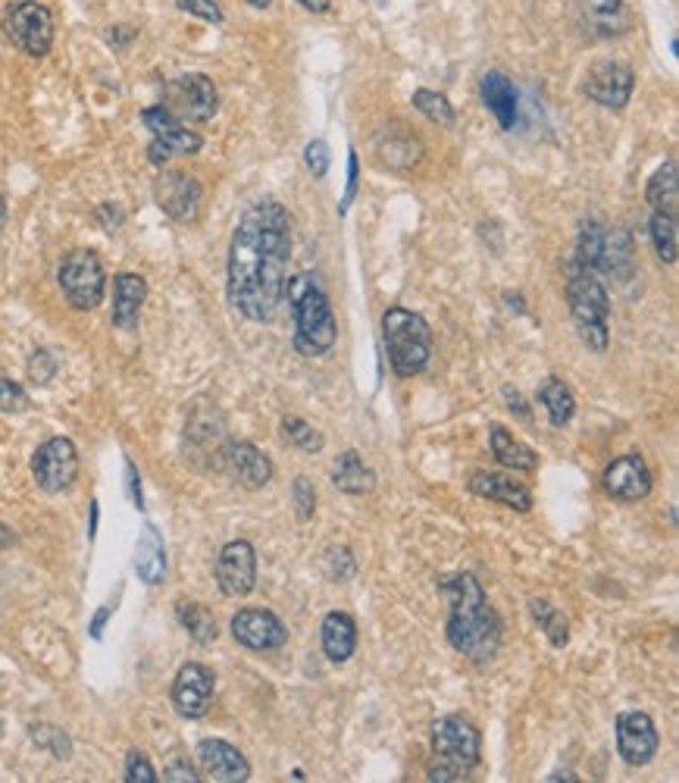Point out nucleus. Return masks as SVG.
<instances>
[{
	"label": "nucleus",
	"mask_w": 679,
	"mask_h": 783,
	"mask_svg": "<svg viewBox=\"0 0 679 783\" xmlns=\"http://www.w3.org/2000/svg\"><path fill=\"white\" fill-rule=\"evenodd\" d=\"M292 260V217L273 198L251 204L232 232L226 257V298L251 323L273 320L285 302Z\"/></svg>",
	"instance_id": "1"
},
{
	"label": "nucleus",
	"mask_w": 679,
	"mask_h": 783,
	"mask_svg": "<svg viewBox=\"0 0 679 783\" xmlns=\"http://www.w3.org/2000/svg\"><path fill=\"white\" fill-rule=\"evenodd\" d=\"M439 589L448 596V627L445 636L454 652L470 658L473 664L495 661L502 649V617L489 605L485 589L473 574H445Z\"/></svg>",
	"instance_id": "2"
},
{
	"label": "nucleus",
	"mask_w": 679,
	"mask_h": 783,
	"mask_svg": "<svg viewBox=\"0 0 679 783\" xmlns=\"http://www.w3.org/2000/svg\"><path fill=\"white\" fill-rule=\"evenodd\" d=\"M285 302H288L292 323H295V348L304 357H326L335 348L338 323H335L332 302H329V292L320 273L304 270V273L288 277Z\"/></svg>",
	"instance_id": "3"
},
{
	"label": "nucleus",
	"mask_w": 679,
	"mask_h": 783,
	"mask_svg": "<svg viewBox=\"0 0 679 783\" xmlns=\"http://www.w3.org/2000/svg\"><path fill=\"white\" fill-rule=\"evenodd\" d=\"M482 761V733L460 714H445L432 724V758L427 761V781H467Z\"/></svg>",
	"instance_id": "4"
},
{
	"label": "nucleus",
	"mask_w": 679,
	"mask_h": 783,
	"mask_svg": "<svg viewBox=\"0 0 679 783\" xmlns=\"http://www.w3.org/2000/svg\"><path fill=\"white\" fill-rule=\"evenodd\" d=\"M564 282H567V304H570V317L577 327L579 339L589 352L604 354L610 342V295L604 289L602 277L589 267H582L577 260H570L564 267Z\"/></svg>",
	"instance_id": "5"
},
{
	"label": "nucleus",
	"mask_w": 679,
	"mask_h": 783,
	"mask_svg": "<svg viewBox=\"0 0 679 783\" xmlns=\"http://www.w3.org/2000/svg\"><path fill=\"white\" fill-rule=\"evenodd\" d=\"M382 342L395 377H420L432 360V327L417 310L388 307L382 314Z\"/></svg>",
	"instance_id": "6"
},
{
	"label": "nucleus",
	"mask_w": 679,
	"mask_h": 783,
	"mask_svg": "<svg viewBox=\"0 0 679 783\" xmlns=\"http://www.w3.org/2000/svg\"><path fill=\"white\" fill-rule=\"evenodd\" d=\"M577 264L607 273V277L629 279L635 270V245L627 229H607L595 220L582 223L577 235Z\"/></svg>",
	"instance_id": "7"
},
{
	"label": "nucleus",
	"mask_w": 679,
	"mask_h": 783,
	"mask_svg": "<svg viewBox=\"0 0 679 783\" xmlns=\"http://www.w3.org/2000/svg\"><path fill=\"white\" fill-rule=\"evenodd\" d=\"M57 285L63 292V298L76 310H95L103 302L107 292V273L98 252L91 248H73L63 254L60 267H57Z\"/></svg>",
	"instance_id": "8"
},
{
	"label": "nucleus",
	"mask_w": 679,
	"mask_h": 783,
	"mask_svg": "<svg viewBox=\"0 0 679 783\" xmlns=\"http://www.w3.org/2000/svg\"><path fill=\"white\" fill-rule=\"evenodd\" d=\"M3 32L28 57H48L57 38L53 10L38 0H13L3 10Z\"/></svg>",
	"instance_id": "9"
},
{
	"label": "nucleus",
	"mask_w": 679,
	"mask_h": 783,
	"mask_svg": "<svg viewBox=\"0 0 679 783\" xmlns=\"http://www.w3.org/2000/svg\"><path fill=\"white\" fill-rule=\"evenodd\" d=\"M141 123L151 132V148H148V160L153 167H166L173 157H192L203 148V138L188 129L178 117H173L163 103L141 110Z\"/></svg>",
	"instance_id": "10"
},
{
	"label": "nucleus",
	"mask_w": 679,
	"mask_h": 783,
	"mask_svg": "<svg viewBox=\"0 0 679 783\" xmlns=\"http://www.w3.org/2000/svg\"><path fill=\"white\" fill-rule=\"evenodd\" d=\"M173 117L182 123H207L217 117L220 110V91L213 85V78L203 73H185V76L173 78L166 85V103H163Z\"/></svg>",
	"instance_id": "11"
},
{
	"label": "nucleus",
	"mask_w": 679,
	"mask_h": 783,
	"mask_svg": "<svg viewBox=\"0 0 679 783\" xmlns=\"http://www.w3.org/2000/svg\"><path fill=\"white\" fill-rule=\"evenodd\" d=\"M32 477L48 496L66 492L78 480V452L73 439L53 436L45 445H38V452L32 457Z\"/></svg>",
	"instance_id": "12"
},
{
	"label": "nucleus",
	"mask_w": 679,
	"mask_h": 783,
	"mask_svg": "<svg viewBox=\"0 0 679 783\" xmlns=\"http://www.w3.org/2000/svg\"><path fill=\"white\" fill-rule=\"evenodd\" d=\"M632 88H635L632 66L624 60H610V57L595 60L585 70V82H582L585 98L604 107V110H624L632 98Z\"/></svg>",
	"instance_id": "13"
},
{
	"label": "nucleus",
	"mask_w": 679,
	"mask_h": 783,
	"mask_svg": "<svg viewBox=\"0 0 679 783\" xmlns=\"http://www.w3.org/2000/svg\"><path fill=\"white\" fill-rule=\"evenodd\" d=\"M232 639L248 652H273L288 643V627L267 608H242L232 617Z\"/></svg>",
	"instance_id": "14"
},
{
	"label": "nucleus",
	"mask_w": 679,
	"mask_h": 783,
	"mask_svg": "<svg viewBox=\"0 0 679 783\" xmlns=\"http://www.w3.org/2000/svg\"><path fill=\"white\" fill-rule=\"evenodd\" d=\"M201 182L185 170H166L153 182V198L160 210L176 223H195L201 210Z\"/></svg>",
	"instance_id": "15"
},
{
	"label": "nucleus",
	"mask_w": 679,
	"mask_h": 783,
	"mask_svg": "<svg viewBox=\"0 0 679 783\" xmlns=\"http://www.w3.org/2000/svg\"><path fill=\"white\" fill-rule=\"evenodd\" d=\"M213 693H217L213 671H210L207 664H201V661H188V664L178 668L170 699H173V708H176L182 718L198 721V718H203V714L210 711V706H213Z\"/></svg>",
	"instance_id": "16"
},
{
	"label": "nucleus",
	"mask_w": 679,
	"mask_h": 783,
	"mask_svg": "<svg viewBox=\"0 0 679 783\" xmlns=\"http://www.w3.org/2000/svg\"><path fill=\"white\" fill-rule=\"evenodd\" d=\"M617 753L629 768H645L652 764L657 749H661V733L654 727L652 714L645 711H624L617 714Z\"/></svg>",
	"instance_id": "17"
},
{
	"label": "nucleus",
	"mask_w": 679,
	"mask_h": 783,
	"mask_svg": "<svg viewBox=\"0 0 679 783\" xmlns=\"http://www.w3.org/2000/svg\"><path fill=\"white\" fill-rule=\"evenodd\" d=\"M217 586L229 599H245L257 586V552L248 539H232L217 558Z\"/></svg>",
	"instance_id": "18"
},
{
	"label": "nucleus",
	"mask_w": 679,
	"mask_h": 783,
	"mask_svg": "<svg viewBox=\"0 0 679 783\" xmlns=\"http://www.w3.org/2000/svg\"><path fill=\"white\" fill-rule=\"evenodd\" d=\"M604 492L614 499V502H642L652 496V470L645 464V457L639 452H629V455L614 457L604 470Z\"/></svg>",
	"instance_id": "19"
},
{
	"label": "nucleus",
	"mask_w": 679,
	"mask_h": 783,
	"mask_svg": "<svg viewBox=\"0 0 679 783\" xmlns=\"http://www.w3.org/2000/svg\"><path fill=\"white\" fill-rule=\"evenodd\" d=\"M577 20L582 32L598 41H614L632 32L627 0H577Z\"/></svg>",
	"instance_id": "20"
},
{
	"label": "nucleus",
	"mask_w": 679,
	"mask_h": 783,
	"mask_svg": "<svg viewBox=\"0 0 679 783\" xmlns=\"http://www.w3.org/2000/svg\"><path fill=\"white\" fill-rule=\"evenodd\" d=\"M220 464L226 467L229 474L235 477V480L242 482L245 489H263L267 482L273 480V474H276V467H273V461L263 455L254 442H223V449H220Z\"/></svg>",
	"instance_id": "21"
},
{
	"label": "nucleus",
	"mask_w": 679,
	"mask_h": 783,
	"mask_svg": "<svg viewBox=\"0 0 679 783\" xmlns=\"http://www.w3.org/2000/svg\"><path fill=\"white\" fill-rule=\"evenodd\" d=\"M198 764L207 781L217 783H245L251 778V761L242 756L226 739H201L198 743Z\"/></svg>",
	"instance_id": "22"
},
{
	"label": "nucleus",
	"mask_w": 679,
	"mask_h": 783,
	"mask_svg": "<svg viewBox=\"0 0 679 783\" xmlns=\"http://www.w3.org/2000/svg\"><path fill=\"white\" fill-rule=\"evenodd\" d=\"M470 492L479 499L498 502L504 507H514L520 514L532 511V492L520 480L507 477V474H495V470H477L470 477Z\"/></svg>",
	"instance_id": "23"
},
{
	"label": "nucleus",
	"mask_w": 679,
	"mask_h": 783,
	"mask_svg": "<svg viewBox=\"0 0 679 783\" xmlns=\"http://www.w3.org/2000/svg\"><path fill=\"white\" fill-rule=\"evenodd\" d=\"M148 302V282L141 273H116L113 279V327L135 329L141 320V307Z\"/></svg>",
	"instance_id": "24"
},
{
	"label": "nucleus",
	"mask_w": 679,
	"mask_h": 783,
	"mask_svg": "<svg viewBox=\"0 0 679 783\" xmlns=\"http://www.w3.org/2000/svg\"><path fill=\"white\" fill-rule=\"evenodd\" d=\"M479 95H482V103L489 107V113L498 120V126L504 132L517 126V88L514 82L504 76L502 70H489L482 82H479Z\"/></svg>",
	"instance_id": "25"
},
{
	"label": "nucleus",
	"mask_w": 679,
	"mask_h": 783,
	"mask_svg": "<svg viewBox=\"0 0 679 783\" xmlns=\"http://www.w3.org/2000/svg\"><path fill=\"white\" fill-rule=\"evenodd\" d=\"M323 652L332 664H345L357 652V621L348 611H329L323 617Z\"/></svg>",
	"instance_id": "26"
},
{
	"label": "nucleus",
	"mask_w": 679,
	"mask_h": 783,
	"mask_svg": "<svg viewBox=\"0 0 679 783\" xmlns=\"http://www.w3.org/2000/svg\"><path fill=\"white\" fill-rule=\"evenodd\" d=\"M332 486L345 496H367L376 489V470L354 449H348L332 464Z\"/></svg>",
	"instance_id": "27"
},
{
	"label": "nucleus",
	"mask_w": 679,
	"mask_h": 783,
	"mask_svg": "<svg viewBox=\"0 0 679 783\" xmlns=\"http://www.w3.org/2000/svg\"><path fill=\"white\" fill-rule=\"evenodd\" d=\"M489 442H492V455L495 461L514 470V474H532L539 467V455L529 449L527 442H520L510 430H504L502 424H492L489 430Z\"/></svg>",
	"instance_id": "28"
},
{
	"label": "nucleus",
	"mask_w": 679,
	"mask_h": 783,
	"mask_svg": "<svg viewBox=\"0 0 679 783\" xmlns=\"http://www.w3.org/2000/svg\"><path fill=\"white\" fill-rule=\"evenodd\" d=\"M135 571L138 577L157 586L166 577V552H163V536L157 533L153 524H145V530L138 536V546H135Z\"/></svg>",
	"instance_id": "29"
},
{
	"label": "nucleus",
	"mask_w": 679,
	"mask_h": 783,
	"mask_svg": "<svg viewBox=\"0 0 679 783\" xmlns=\"http://www.w3.org/2000/svg\"><path fill=\"white\" fill-rule=\"evenodd\" d=\"M645 201L652 210L661 213H674L679 210V167L677 160H667L664 167H657V173L649 179V188H645Z\"/></svg>",
	"instance_id": "30"
},
{
	"label": "nucleus",
	"mask_w": 679,
	"mask_h": 783,
	"mask_svg": "<svg viewBox=\"0 0 679 783\" xmlns=\"http://www.w3.org/2000/svg\"><path fill=\"white\" fill-rule=\"evenodd\" d=\"M539 402H542V407L548 411V420H552L554 430H564V427L573 420V414H577L573 389H570L564 379L557 377H548L542 382V389H539Z\"/></svg>",
	"instance_id": "31"
},
{
	"label": "nucleus",
	"mask_w": 679,
	"mask_h": 783,
	"mask_svg": "<svg viewBox=\"0 0 679 783\" xmlns=\"http://www.w3.org/2000/svg\"><path fill=\"white\" fill-rule=\"evenodd\" d=\"M176 617L178 624L185 627V633L201 643V646H210L217 636H220V627H217V617L210 608H203L201 602H192V599H182L176 605Z\"/></svg>",
	"instance_id": "32"
},
{
	"label": "nucleus",
	"mask_w": 679,
	"mask_h": 783,
	"mask_svg": "<svg viewBox=\"0 0 679 783\" xmlns=\"http://www.w3.org/2000/svg\"><path fill=\"white\" fill-rule=\"evenodd\" d=\"M649 235H652L654 254L661 264H677L679 257V227L674 213H661L652 210V220H649Z\"/></svg>",
	"instance_id": "33"
},
{
	"label": "nucleus",
	"mask_w": 679,
	"mask_h": 783,
	"mask_svg": "<svg viewBox=\"0 0 679 783\" xmlns=\"http://www.w3.org/2000/svg\"><path fill=\"white\" fill-rule=\"evenodd\" d=\"M529 611H532L535 624L548 636V643H552L554 649H564L570 643V621L548 599H529Z\"/></svg>",
	"instance_id": "34"
},
{
	"label": "nucleus",
	"mask_w": 679,
	"mask_h": 783,
	"mask_svg": "<svg viewBox=\"0 0 679 783\" xmlns=\"http://www.w3.org/2000/svg\"><path fill=\"white\" fill-rule=\"evenodd\" d=\"M282 436L288 439V445H295L304 455H320L323 445H326V436L317 427H310L304 417H295V414L282 417Z\"/></svg>",
	"instance_id": "35"
},
{
	"label": "nucleus",
	"mask_w": 679,
	"mask_h": 783,
	"mask_svg": "<svg viewBox=\"0 0 679 783\" xmlns=\"http://www.w3.org/2000/svg\"><path fill=\"white\" fill-rule=\"evenodd\" d=\"M410 103L427 117L429 123H435V126L452 129L454 123H457V110L452 107V101H448L445 95L432 91V88H417Z\"/></svg>",
	"instance_id": "36"
},
{
	"label": "nucleus",
	"mask_w": 679,
	"mask_h": 783,
	"mask_svg": "<svg viewBox=\"0 0 679 783\" xmlns=\"http://www.w3.org/2000/svg\"><path fill=\"white\" fill-rule=\"evenodd\" d=\"M32 739H35V746L38 749H45V753H51L57 758H70L73 753V743H70V736L60 731V727H53V724H32Z\"/></svg>",
	"instance_id": "37"
},
{
	"label": "nucleus",
	"mask_w": 679,
	"mask_h": 783,
	"mask_svg": "<svg viewBox=\"0 0 679 783\" xmlns=\"http://www.w3.org/2000/svg\"><path fill=\"white\" fill-rule=\"evenodd\" d=\"M323 567H326L329 580H351L357 574V561L348 549H329L323 558Z\"/></svg>",
	"instance_id": "38"
},
{
	"label": "nucleus",
	"mask_w": 679,
	"mask_h": 783,
	"mask_svg": "<svg viewBox=\"0 0 679 783\" xmlns=\"http://www.w3.org/2000/svg\"><path fill=\"white\" fill-rule=\"evenodd\" d=\"M176 7L182 13L195 16V20H203L210 26H223V7L217 0H176Z\"/></svg>",
	"instance_id": "39"
},
{
	"label": "nucleus",
	"mask_w": 679,
	"mask_h": 783,
	"mask_svg": "<svg viewBox=\"0 0 679 783\" xmlns=\"http://www.w3.org/2000/svg\"><path fill=\"white\" fill-rule=\"evenodd\" d=\"M292 499H295L298 517L310 521L313 511H317V489H313V482L307 480V477H295V482H292Z\"/></svg>",
	"instance_id": "40"
},
{
	"label": "nucleus",
	"mask_w": 679,
	"mask_h": 783,
	"mask_svg": "<svg viewBox=\"0 0 679 783\" xmlns=\"http://www.w3.org/2000/svg\"><path fill=\"white\" fill-rule=\"evenodd\" d=\"M28 407V395L26 389L13 379L0 377V411L3 414H20Z\"/></svg>",
	"instance_id": "41"
},
{
	"label": "nucleus",
	"mask_w": 679,
	"mask_h": 783,
	"mask_svg": "<svg viewBox=\"0 0 679 783\" xmlns=\"http://www.w3.org/2000/svg\"><path fill=\"white\" fill-rule=\"evenodd\" d=\"M160 781L153 764L148 761V756L141 749H128L126 756V783H153Z\"/></svg>",
	"instance_id": "42"
},
{
	"label": "nucleus",
	"mask_w": 679,
	"mask_h": 783,
	"mask_svg": "<svg viewBox=\"0 0 679 783\" xmlns=\"http://www.w3.org/2000/svg\"><path fill=\"white\" fill-rule=\"evenodd\" d=\"M304 163H307V170L313 173V179L326 176L332 154H329V145L323 138H317V142H310V145L304 148Z\"/></svg>",
	"instance_id": "43"
},
{
	"label": "nucleus",
	"mask_w": 679,
	"mask_h": 783,
	"mask_svg": "<svg viewBox=\"0 0 679 783\" xmlns=\"http://www.w3.org/2000/svg\"><path fill=\"white\" fill-rule=\"evenodd\" d=\"M28 377L38 386H45V382H51V377H57V360L48 348H38L28 357Z\"/></svg>",
	"instance_id": "44"
},
{
	"label": "nucleus",
	"mask_w": 679,
	"mask_h": 783,
	"mask_svg": "<svg viewBox=\"0 0 679 783\" xmlns=\"http://www.w3.org/2000/svg\"><path fill=\"white\" fill-rule=\"evenodd\" d=\"M357 185H360V163H357V154H348V188H345V198L338 204V213L345 217L351 210L354 198H357Z\"/></svg>",
	"instance_id": "45"
},
{
	"label": "nucleus",
	"mask_w": 679,
	"mask_h": 783,
	"mask_svg": "<svg viewBox=\"0 0 679 783\" xmlns=\"http://www.w3.org/2000/svg\"><path fill=\"white\" fill-rule=\"evenodd\" d=\"M160 781H166V783H198L201 778H198V771L188 764V761H170L166 768H163V778Z\"/></svg>",
	"instance_id": "46"
},
{
	"label": "nucleus",
	"mask_w": 679,
	"mask_h": 783,
	"mask_svg": "<svg viewBox=\"0 0 679 783\" xmlns=\"http://www.w3.org/2000/svg\"><path fill=\"white\" fill-rule=\"evenodd\" d=\"M126 470H128V489H132V502H135V507L141 511V507H145V502H141V480H138V470H135L132 461L126 464Z\"/></svg>",
	"instance_id": "47"
},
{
	"label": "nucleus",
	"mask_w": 679,
	"mask_h": 783,
	"mask_svg": "<svg viewBox=\"0 0 679 783\" xmlns=\"http://www.w3.org/2000/svg\"><path fill=\"white\" fill-rule=\"evenodd\" d=\"M504 395H507V407L517 414V417H523V420H529V407L523 405V395L517 392V389H504Z\"/></svg>",
	"instance_id": "48"
},
{
	"label": "nucleus",
	"mask_w": 679,
	"mask_h": 783,
	"mask_svg": "<svg viewBox=\"0 0 679 783\" xmlns=\"http://www.w3.org/2000/svg\"><path fill=\"white\" fill-rule=\"evenodd\" d=\"M110 614H113V605L101 608V611L95 614V621H91V636H95V639H101L103 636V624H107V617H110Z\"/></svg>",
	"instance_id": "49"
},
{
	"label": "nucleus",
	"mask_w": 679,
	"mask_h": 783,
	"mask_svg": "<svg viewBox=\"0 0 679 783\" xmlns=\"http://www.w3.org/2000/svg\"><path fill=\"white\" fill-rule=\"evenodd\" d=\"M298 3L310 13H329V7H332V0H298Z\"/></svg>",
	"instance_id": "50"
},
{
	"label": "nucleus",
	"mask_w": 679,
	"mask_h": 783,
	"mask_svg": "<svg viewBox=\"0 0 679 783\" xmlns=\"http://www.w3.org/2000/svg\"><path fill=\"white\" fill-rule=\"evenodd\" d=\"M545 781H579V778L573 771H554V774H548Z\"/></svg>",
	"instance_id": "51"
},
{
	"label": "nucleus",
	"mask_w": 679,
	"mask_h": 783,
	"mask_svg": "<svg viewBox=\"0 0 679 783\" xmlns=\"http://www.w3.org/2000/svg\"><path fill=\"white\" fill-rule=\"evenodd\" d=\"M7 227V198H3V192H0V232Z\"/></svg>",
	"instance_id": "52"
},
{
	"label": "nucleus",
	"mask_w": 679,
	"mask_h": 783,
	"mask_svg": "<svg viewBox=\"0 0 679 783\" xmlns=\"http://www.w3.org/2000/svg\"><path fill=\"white\" fill-rule=\"evenodd\" d=\"M245 3H248V7H254V10H267L273 0H245Z\"/></svg>",
	"instance_id": "53"
},
{
	"label": "nucleus",
	"mask_w": 679,
	"mask_h": 783,
	"mask_svg": "<svg viewBox=\"0 0 679 783\" xmlns=\"http://www.w3.org/2000/svg\"><path fill=\"white\" fill-rule=\"evenodd\" d=\"M10 542H13V536H10V530L0 524V546H10Z\"/></svg>",
	"instance_id": "54"
}]
</instances>
